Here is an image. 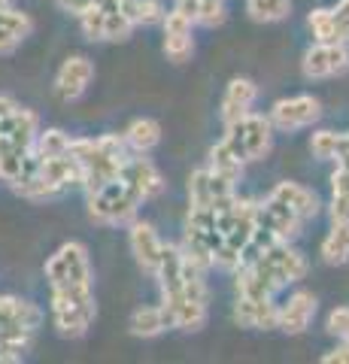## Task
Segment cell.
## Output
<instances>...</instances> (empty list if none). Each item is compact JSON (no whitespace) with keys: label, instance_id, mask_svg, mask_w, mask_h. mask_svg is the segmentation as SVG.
<instances>
[{"label":"cell","instance_id":"cell-1","mask_svg":"<svg viewBox=\"0 0 349 364\" xmlns=\"http://www.w3.org/2000/svg\"><path fill=\"white\" fill-rule=\"evenodd\" d=\"M128 140L125 134H104L97 136V140H85V136H76V140H70V152L80 158V164L85 170V182L82 188L88 191V195H95V191H100L104 186H109V182H116L122 176V170H125L128 164Z\"/></svg>","mask_w":349,"mask_h":364},{"label":"cell","instance_id":"cell-16","mask_svg":"<svg viewBox=\"0 0 349 364\" xmlns=\"http://www.w3.org/2000/svg\"><path fill=\"white\" fill-rule=\"evenodd\" d=\"M234 318L243 328L267 331V328H279V306L270 298H246V294H240L237 306H234Z\"/></svg>","mask_w":349,"mask_h":364},{"label":"cell","instance_id":"cell-28","mask_svg":"<svg viewBox=\"0 0 349 364\" xmlns=\"http://www.w3.org/2000/svg\"><path fill=\"white\" fill-rule=\"evenodd\" d=\"M331 219L334 222H349V170L337 164L331 176Z\"/></svg>","mask_w":349,"mask_h":364},{"label":"cell","instance_id":"cell-9","mask_svg":"<svg viewBox=\"0 0 349 364\" xmlns=\"http://www.w3.org/2000/svg\"><path fill=\"white\" fill-rule=\"evenodd\" d=\"M234 198V182L219 176L213 167L195 170L188 179V203L191 207H222Z\"/></svg>","mask_w":349,"mask_h":364},{"label":"cell","instance_id":"cell-11","mask_svg":"<svg viewBox=\"0 0 349 364\" xmlns=\"http://www.w3.org/2000/svg\"><path fill=\"white\" fill-rule=\"evenodd\" d=\"M301 225H304L301 215L276 195H267L264 203H258V228L270 231L276 240H291L301 231Z\"/></svg>","mask_w":349,"mask_h":364},{"label":"cell","instance_id":"cell-32","mask_svg":"<svg viewBox=\"0 0 349 364\" xmlns=\"http://www.w3.org/2000/svg\"><path fill=\"white\" fill-rule=\"evenodd\" d=\"M307 25L313 31V37H316V43H340L337 40V25H334V13L331 9H313Z\"/></svg>","mask_w":349,"mask_h":364},{"label":"cell","instance_id":"cell-35","mask_svg":"<svg viewBox=\"0 0 349 364\" xmlns=\"http://www.w3.org/2000/svg\"><path fill=\"white\" fill-rule=\"evenodd\" d=\"M331 13H334V25H337V40L349 43V0H340Z\"/></svg>","mask_w":349,"mask_h":364},{"label":"cell","instance_id":"cell-25","mask_svg":"<svg viewBox=\"0 0 349 364\" xmlns=\"http://www.w3.org/2000/svg\"><path fill=\"white\" fill-rule=\"evenodd\" d=\"M128 328L134 337H159L164 328H171V322H167L164 306H140V310L131 316Z\"/></svg>","mask_w":349,"mask_h":364},{"label":"cell","instance_id":"cell-3","mask_svg":"<svg viewBox=\"0 0 349 364\" xmlns=\"http://www.w3.org/2000/svg\"><path fill=\"white\" fill-rule=\"evenodd\" d=\"M97 304L92 282L85 286H64L52 289V322L64 337H82L95 325Z\"/></svg>","mask_w":349,"mask_h":364},{"label":"cell","instance_id":"cell-22","mask_svg":"<svg viewBox=\"0 0 349 364\" xmlns=\"http://www.w3.org/2000/svg\"><path fill=\"white\" fill-rule=\"evenodd\" d=\"M31 28H33V21L25 13H18V9H13V6L0 9V55L13 52L16 46L31 33Z\"/></svg>","mask_w":349,"mask_h":364},{"label":"cell","instance_id":"cell-36","mask_svg":"<svg viewBox=\"0 0 349 364\" xmlns=\"http://www.w3.org/2000/svg\"><path fill=\"white\" fill-rule=\"evenodd\" d=\"M18 112V104L13 97H6V95H0V136L6 134V128H9V122H13V116Z\"/></svg>","mask_w":349,"mask_h":364},{"label":"cell","instance_id":"cell-19","mask_svg":"<svg viewBox=\"0 0 349 364\" xmlns=\"http://www.w3.org/2000/svg\"><path fill=\"white\" fill-rule=\"evenodd\" d=\"M258 255H264L286 282H298L307 277V258H304L298 249H291L289 240H276L274 246H267L264 252H258Z\"/></svg>","mask_w":349,"mask_h":364},{"label":"cell","instance_id":"cell-6","mask_svg":"<svg viewBox=\"0 0 349 364\" xmlns=\"http://www.w3.org/2000/svg\"><path fill=\"white\" fill-rule=\"evenodd\" d=\"M46 279L52 289L64 286H85L92 282V261L82 243H64L58 252L46 261Z\"/></svg>","mask_w":349,"mask_h":364},{"label":"cell","instance_id":"cell-18","mask_svg":"<svg viewBox=\"0 0 349 364\" xmlns=\"http://www.w3.org/2000/svg\"><path fill=\"white\" fill-rule=\"evenodd\" d=\"M316 316V298L310 291H295L291 298L279 306V328L286 334H301Z\"/></svg>","mask_w":349,"mask_h":364},{"label":"cell","instance_id":"cell-7","mask_svg":"<svg viewBox=\"0 0 349 364\" xmlns=\"http://www.w3.org/2000/svg\"><path fill=\"white\" fill-rule=\"evenodd\" d=\"M80 25H82V33L88 40H128L131 31L137 28L134 21L122 13V9H109V6H92L85 16H80Z\"/></svg>","mask_w":349,"mask_h":364},{"label":"cell","instance_id":"cell-41","mask_svg":"<svg viewBox=\"0 0 349 364\" xmlns=\"http://www.w3.org/2000/svg\"><path fill=\"white\" fill-rule=\"evenodd\" d=\"M200 4H204V0H200Z\"/></svg>","mask_w":349,"mask_h":364},{"label":"cell","instance_id":"cell-33","mask_svg":"<svg viewBox=\"0 0 349 364\" xmlns=\"http://www.w3.org/2000/svg\"><path fill=\"white\" fill-rule=\"evenodd\" d=\"M225 21V4L222 0H204L200 4V16H198V25H207V28H216Z\"/></svg>","mask_w":349,"mask_h":364},{"label":"cell","instance_id":"cell-20","mask_svg":"<svg viewBox=\"0 0 349 364\" xmlns=\"http://www.w3.org/2000/svg\"><path fill=\"white\" fill-rule=\"evenodd\" d=\"M255 97H258V88L249 79H231L228 88H225V97H222V122L231 124L240 116H246V112H252Z\"/></svg>","mask_w":349,"mask_h":364},{"label":"cell","instance_id":"cell-40","mask_svg":"<svg viewBox=\"0 0 349 364\" xmlns=\"http://www.w3.org/2000/svg\"><path fill=\"white\" fill-rule=\"evenodd\" d=\"M6 6H13V0H0V9H6Z\"/></svg>","mask_w":349,"mask_h":364},{"label":"cell","instance_id":"cell-27","mask_svg":"<svg viewBox=\"0 0 349 364\" xmlns=\"http://www.w3.org/2000/svg\"><path fill=\"white\" fill-rule=\"evenodd\" d=\"M322 258L328 264H346L349 261V222H334L322 243Z\"/></svg>","mask_w":349,"mask_h":364},{"label":"cell","instance_id":"cell-15","mask_svg":"<svg viewBox=\"0 0 349 364\" xmlns=\"http://www.w3.org/2000/svg\"><path fill=\"white\" fill-rule=\"evenodd\" d=\"M164 52L167 58L183 64L191 58V49H195V43H191V25H195V18L186 16L183 9H171V13L164 16Z\"/></svg>","mask_w":349,"mask_h":364},{"label":"cell","instance_id":"cell-21","mask_svg":"<svg viewBox=\"0 0 349 364\" xmlns=\"http://www.w3.org/2000/svg\"><path fill=\"white\" fill-rule=\"evenodd\" d=\"M270 195H276L279 200H286L289 207L295 210L304 222L313 219V215L319 213V198H316V191L304 188L301 182H279V186L270 191Z\"/></svg>","mask_w":349,"mask_h":364},{"label":"cell","instance_id":"cell-14","mask_svg":"<svg viewBox=\"0 0 349 364\" xmlns=\"http://www.w3.org/2000/svg\"><path fill=\"white\" fill-rule=\"evenodd\" d=\"M119 179L125 182V186H128L143 203L152 200V198H159L161 188H164V179H161V173H159V167H155L149 158H143L140 152H137V158H128V164H125V170H122Z\"/></svg>","mask_w":349,"mask_h":364},{"label":"cell","instance_id":"cell-10","mask_svg":"<svg viewBox=\"0 0 349 364\" xmlns=\"http://www.w3.org/2000/svg\"><path fill=\"white\" fill-rule=\"evenodd\" d=\"M349 70V49L346 43H316L304 55V76L307 79H328Z\"/></svg>","mask_w":349,"mask_h":364},{"label":"cell","instance_id":"cell-37","mask_svg":"<svg viewBox=\"0 0 349 364\" xmlns=\"http://www.w3.org/2000/svg\"><path fill=\"white\" fill-rule=\"evenodd\" d=\"M61 9H67V13H73V16H85L92 6H97L100 0H58Z\"/></svg>","mask_w":349,"mask_h":364},{"label":"cell","instance_id":"cell-29","mask_svg":"<svg viewBox=\"0 0 349 364\" xmlns=\"http://www.w3.org/2000/svg\"><path fill=\"white\" fill-rule=\"evenodd\" d=\"M122 13H125L134 25H155V21H164V16H167L159 0H125Z\"/></svg>","mask_w":349,"mask_h":364},{"label":"cell","instance_id":"cell-30","mask_svg":"<svg viewBox=\"0 0 349 364\" xmlns=\"http://www.w3.org/2000/svg\"><path fill=\"white\" fill-rule=\"evenodd\" d=\"M33 152H37V158H55V155H64V152H70V136H67L61 128L40 131L37 146H33Z\"/></svg>","mask_w":349,"mask_h":364},{"label":"cell","instance_id":"cell-31","mask_svg":"<svg viewBox=\"0 0 349 364\" xmlns=\"http://www.w3.org/2000/svg\"><path fill=\"white\" fill-rule=\"evenodd\" d=\"M246 9L255 21H283L289 16V0H246Z\"/></svg>","mask_w":349,"mask_h":364},{"label":"cell","instance_id":"cell-34","mask_svg":"<svg viewBox=\"0 0 349 364\" xmlns=\"http://www.w3.org/2000/svg\"><path fill=\"white\" fill-rule=\"evenodd\" d=\"M328 331L334 337H340L343 343H349V306H337V310H331V316H328Z\"/></svg>","mask_w":349,"mask_h":364},{"label":"cell","instance_id":"cell-13","mask_svg":"<svg viewBox=\"0 0 349 364\" xmlns=\"http://www.w3.org/2000/svg\"><path fill=\"white\" fill-rule=\"evenodd\" d=\"M95 79V64L85 58V55H73L58 67V76H55V91L64 104L70 100H80L85 95V88L92 85Z\"/></svg>","mask_w":349,"mask_h":364},{"label":"cell","instance_id":"cell-23","mask_svg":"<svg viewBox=\"0 0 349 364\" xmlns=\"http://www.w3.org/2000/svg\"><path fill=\"white\" fill-rule=\"evenodd\" d=\"M125 140H128V146L134 152L146 155L161 143V124L155 119H134L128 124V131H125Z\"/></svg>","mask_w":349,"mask_h":364},{"label":"cell","instance_id":"cell-5","mask_svg":"<svg viewBox=\"0 0 349 364\" xmlns=\"http://www.w3.org/2000/svg\"><path fill=\"white\" fill-rule=\"evenodd\" d=\"M228 134H225V140L231 143V149L237 152L243 161H258V158H264L270 152V116H258V112H246L240 116L237 122L225 124Z\"/></svg>","mask_w":349,"mask_h":364},{"label":"cell","instance_id":"cell-39","mask_svg":"<svg viewBox=\"0 0 349 364\" xmlns=\"http://www.w3.org/2000/svg\"><path fill=\"white\" fill-rule=\"evenodd\" d=\"M176 9H183L186 16H191L198 21V16H200V0H176Z\"/></svg>","mask_w":349,"mask_h":364},{"label":"cell","instance_id":"cell-17","mask_svg":"<svg viewBox=\"0 0 349 364\" xmlns=\"http://www.w3.org/2000/svg\"><path fill=\"white\" fill-rule=\"evenodd\" d=\"M40 173L46 176L52 186H58L61 191L73 188V186L82 188V182H85V170L73 152H64V155H55V158H40Z\"/></svg>","mask_w":349,"mask_h":364},{"label":"cell","instance_id":"cell-4","mask_svg":"<svg viewBox=\"0 0 349 364\" xmlns=\"http://www.w3.org/2000/svg\"><path fill=\"white\" fill-rule=\"evenodd\" d=\"M140 207L143 200L122 179L109 182V186L95 191V195H88V215L97 225H131Z\"/></svg>","mask_w":349,"mask_h":364},{"label":"cell","instance_id":"cell-12","mask_svg":"<svg viewBox=\"0 0 349 364\" xmlns=\"http://www.w3.org/2000/svg\"><path fill=\"white\" fill-rule=\"evenodd\" d=\"M128 243H131V252H134V258H137L140 270L149 273V277H155V273H159V264H161V255H164V243H161L159 231H155L149 222L134 219Z\"/></svg>","mask_w":349,"mask_h":364},{"label":"cell","instance_id":"cell-2","mask_svg":"<svg viewBox=\"0 0 349 364\" xmlns=\"http://www.w3.org/2000/svg\"><path fill=\"white\" fill-rule=\"evenodd\" d=\"M40 322H43V310L37 304L0 294V364L21 361Z\"/></svg>","mask_w":349,"mask_h":364},{"label":"cell","instance_id":"cell-24","mask_svg":"<svg viewBox=\"0 0 349 364\" xmlns=\"http://www.w3.org/2000/svg\"><path fill=\"white\" fill-rule=\"evenodd\" d=\"M310 152L322 158V161H340L349 152V134H334V131H316L310 136Z\"/></svg>","mask_w":349,"mask_h":364},{"label":"cell","instance_id":"cell-38","mask_svg":"<svg viewBox=\"0 0 349 364\" xmlns=\"http://www.w3.org/2000/svg\"><path fill=\"white\" fill-rule=\"evenodd\" d=\"M322 361H325V364H349V343L337 346V349H331V352H325Z\"/></svg>","mask_w":349,"mask_h":364},{"label":"cell","instance_id":"cell-8","mask_svg":"<svg viewBox=\"0 0 349 364\" xmlns=\"http://www.w3.org/2000/svg\"><path fill=\"white\" fill-rule=\"evenodd\" d=\"M319 116H322L319 100L310 95H298V97L276 100L274 109H270V124H274L276 131H301L316 122Z\"/></svg>","mask_w":349,"mask_h":364},{"label":"cell","instance_id":"cell-26","mask_svg":"<svg viewBox=\"0 0 349 364\" xmlns=\"http://www.w3.org/2000/svg\"><path fill=\"white\" fill-rule=\"evenodd\" d=\"M243 164H246V161L231 149V143H228V140H222V143L213 146V152H210V167L216 170L219 176L231 179V182H237V179L243 176Z\"/></svg>","mask_w":349,"mask_h":364}]
</instances>
